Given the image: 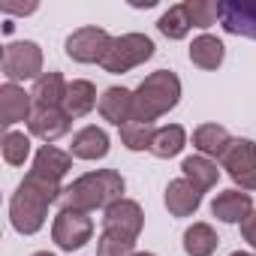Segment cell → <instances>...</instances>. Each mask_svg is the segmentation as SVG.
Instances as JSON below:
<instances>
[{"mask_svg": "<svg viewBox=\"0 0 256 256\" xmlns=\"http://www.w3.org/2000/svg\"><path fill=\"white\" fill-rule=\"evenodd\" d=\"M94 106H100L96 100V88L88 82V78H72L66 84V96H64V112L70 118H82L88 114Z\"/></svg>", "mask_w": 256, "mask_h": 256, "instance_id": "cell-19", "label": "cell"}, {"mask_svg": "<svg viewBox=\"0 0 256 256\" xmlns=\"http://www.w3.org/2000/svg\"><path fill=\"white\" fill-rule=\"evenodd\" d=\"M223 54H226L223 42H220L217 36H211V34L196 36L193 46H190V60H193L199 70H217V66L223 64Z\"/></svg>", "mask_w": 256, "mask_h": 256, "instance_id": "cell-23", "label": "cell"}, {"mask_svg": "<svg viewBox=\"0 0 256 256\" xmlns=\"http://www.w3.org/2000/svg\"><path fill=\"white\" fill-rule=\"evenodd\" d=\"M142 226H145V214H142V205L133 199H118L102 214V235L114 238V241L136 244Z\"/></svg>", "mask_w": 256, "mask_h": 256, "instance_id": "cell-5", "label": "cell"}, {"mask_svg": "<svg viewBox=\"0 0 256 256\" xmlns=\"http://www.w3.org/2000/svg\"><path fill=\"white\" fill-rule=\"evenodd\" d=\"M220 22H223L226 34L256 40V0H232V4H223Z\"/></svg>", "mask_w": 256, "mask_h": 256, "instance_id": "cell-12", "label": "cell"}, {"mask_svg": "<svg viewBox=\"0 0 256 256\" xmlns=\"http://www.w3.org/2000/svg\"><path fill=\"white\" fill-rule=\"evenodd\" d=\"M0 145H4V160L10 166H24V160L30 157V136H24V133L6 130Z\"/></svg>", "mask_w": 256, "mask_h": 256, "instance_id": "cell-28", "label": "cell"}, {"mask_svg": "<svg viewBox=\"0 0 256 256\" xmlns=\"http://www.w3.org/2000/svg\"><path fill=\"white\" fill-rule=\"evenodd\" d=\"M211 214L223 223H244L253 214V199L244 190H223L211 202Z\"/></svg>", "mask_w": 256, "mask_h": 256, "instance_id": "cell-13", "label": "cell"}, {"mask_svg": "<svg viewBox=\"0 0 256 256\" xmlns=\"http://www.w3.org/2000/svg\"><path fill=\"white\" fill-rule=\"evenodd\" d=\"M30 114H34V96L24 88L6 82L4 88H0V124L12 126V124L30 120Z\"/></svg>", "mask_w": 256, "mask_h": 256, "instance_id": "cell-11", "label": "cell"}, {"mask_svg": "<svg viewBox=\"0 0 256 256\" xmlns=\"http://www.w3.org/2000/svg\"><path fill=\"white\" fill-rule=\"evenodd\" d=\"M217 244H220V238L208 223H193L184 232V253L187 256H211L217 250Z\"/></svg>", "mask_w": 256, "mask_h": 256, "instance_id": "cell-24", "label": "cell"}, {"mask_svg": "<svg viewBox=\"0 0 256 256\" xmlns=\"http://www.w3.org/2000/svg\"><path fill=\"white\" fill-rule=\"evenodd\" d=\"M241 235H244V241L256 250V211H253V214L241 223Z\"/></svg>", "mask_w": 256, "mask_h": 256, "instance_id": "cell-29", "label": "cell"}, {"mask_svg": "<svg viewBox=\"0 0 256 256\" xmlns=\"http://www.w3.org/2000/svg\"><path fill=\"white\" fill-rule=\"evenodd\" d=\"M100 114H102V120H108L114 126H126L133 120V90L108 88L100 96Z\"/></svg>", "mask_w": 256, "mask_h": 256, "instance_id": "cell-15", "label": "cell"}, {"mask_svg": "<svg viewBox=\"0 0 256 256\" xmlns=\"http://www.w3.org/2000/svg\"><path fill=\"white\" fill-rule=\"evenodd\" d=\"M229 145H232V136H229L226 126H220V124H202V126L193 130V148L202 157H220L223 160Z\"/></svg>", "mask_w": 256, "mask_h": 256, "instance_id": "cell-16", "label": "cell"}, {"mask_svg": "<svg viewBox=\"0 0 256 256\" xmlns=\"http://www.w3.org/2000/svg\"><path fill=\"white\" fill-rule=\"evenodd\" d=\"M112 42L114 40L102 28H78L66 36L64 48H66V58H72L76 64H102Z\"/></svg>", "mask_w": 256, "mask_h": 256, "instance_id": "cell-8", "label": "cell"}, {"mask_svg": "<svg viewBox=\"0 0 256 256\" xmlns=\"http://www.w3.org/2000/svg\"><path fill=\"white\" fill-rule=\"evenodd\" d=\"M0 12H16V16H30V12H36V4H24V6H12V4H0Z\"/></svg>", "mask_w": 256, "mask_h": 256, "instance_id": "cell-30", "label": "cell"}, {"mask_svg": "<svg viewBox=\"0 0 256 256\" xmlns=\"http://www.w3.org/2000/svg\"><path fill=\"white\" fill-rule=\"evenodd\" d=\"M4 76L6 82H28V78H40L42 76V48L30 40L22 42H10L4 48Z\"/></svg>", "mask_w": 256, "mask_h": 256, "instance_id": "cell-6", "label": "cell"}, {"mask_svg": "<svg viewBox=\"0 0 256 256\" xmlns=\"http://www.w3.org/2000/svg\"><path fill=\"white\" fill-rule=\"evenodd\" d=\"M94 235V220L88 217V211H76V208H60V214L54 217L52 226V238L60 250L72 253L82 250Z\"/></svg>", "mask_w": 256, "mask_h": 256, "instance_id": "cell-7", "label": "cell"}, {"mask_svg": "<svg viewBox=\"0 0 256 256\" xmlns=\"http://www.w3.org/2000/svg\"><path fill=\"white\" fill-rule=\"evenodd\" d=\"M133 256H154V253H133Z\"/></svg>", "mask_w": 256, "mask_h": 256, "instance_id": "cell-32", "label": "cell"}, {"mask_svg": "<svg viewBox=\"0 0 256 256\" xmlns=\"http://www.w3.org/2000/svg\"><path fill=\"white\" fill-rule=\"evenodd\" d=\"M66 84H70V82H64V76H60L58 70L42 72V76L34 82V90H30L34 106H64Z\"/></svg>", "mask_w": 256, "mask_h": 256, "instance_id": "cell-20", "label": "cell"}, {"mask_svg": "<svg viewBox=\"0 0 256 256\" xmlns=\"http://www.w3.org/2000/svg\"><path fill=\"white\" fill-rule=\"evenodd\" d=\"M70 154L76 160H102L108 154V136L102 126H84L72 136V148Z\"/></svg>", "mask_w": 256, "mask_h": 256, "instance_id": "cell-17", "label": "cell"}, {"mask_svg": "<svg viewBox=\"0 0 256 256\" xmlns=\"http://www.w3.org/2000/svg\"><path fill=\"white\" fill-rule=\"evenodd\" d=\"M60 199H64V208H76V211L108 208L118 199H124V178L114 169H96V172H88V175L76 178L64 190Z\"/></svg>", "mask_w": 256, "mask_h": 256, "instance_id": "cell-2", "label": "cell"}, {"mask_svg": "<svg viewBox=\"0 0 256 256\" xmlns=\"http://www.w3.org/2000/svg\"><path fill=\"white\" fill-rule=\"evenodd\" d=\"M34 256H54V253H34Z\"/></svg>", "mask_w": 256, "mask_h": 256, "instance_id": "cell-33", "label": "cell"}, {"mask_svg": "<svg viewBox=\"0 0 256 256\" xmlns=\"http://www.w3.org/2000/svg\"><path fill=\"white\" fill-rule=\"evenodd\" d=\"M154 58V42L151 36L145 34H124V36H114L108 54L102 58V70L112 72V76H120V72H130L136 66H142L145 60Z\"/></svg>", "mask_w": 256, "mask_h": 256, "instance_id": "cell-4", "label": "cell"}, {"mask_svg": "<svg viewBox=\"0 0 256 256\" xmlns=\"http://www.w3.org/2000/svg\"><path fill=\"white\" fill-rule=\"evenodd\" d=\"M154 133H157V130H154V124L130 120L126 126H120V142H124V148H130V151H148Z\"/></svg>", "mask_w": 256, "mask_h": 256, "instance_id": "cell-27", "label": "cell"}, {"mask_svg": "<svg viewBox=\"0 0 256 256\" xmlns=\"http://www.w3.org/2000/svg\"><path fill=\"white\" fill-rule=\"evenodd\" d=\"M70 169H72V154H66L54 145H42L34 157V172H40L52 181H64Z\"/></svg>", "mask_w": 256, "mask_h": 256, "instance_id": "cell-18", "label": "cell"}, {"mask_svg": "<svg viewBox=\"0 0 256 256\" xmlns=\"http://www.w3.org/2000/svg\"><path fill=\"white\" fill-rule=\"evenodd\" d=\"M184 12L190 18L193 28H211L217 24V18L223 16V4H214V0H187L184 4Z\"/></svg>", "mask_w": 256, "mask_h": 256, "instance_id": "cell-25", "label": "cell"}, {"mask_svg": "<svg viewBox=\"0 0 256 256\" xmlns=\"http://www.w3.org/2000/svg\"><path fill=\"white\" fill-rule=\"evenodd\" d=\"M229 256H256V253H241V250H238V253H229Z\"/></svg>", "mask_w": 256, "mask_h": 256, "instance_id": "cell-31", "label": "cell"}, {"mask_svg": "<svg viewBox=\"0 0 256 256\" xmlns=\"http://www.w3.org/2000/svg\"><path fill=\"white\" fill-rule=\"evenodd\" d=\"M157 28H160V34L169 36V40H184L193 24H190V18H187V12H184V4H178V6H169V10L160 16Z\"/></svg>", "mask_w": 256, "mask_h": 256, "instance_id": "cell-26", "label": "cell"}, {"mask_svg": "<svg viewBox=\"0 0 256 256\" xmlns=\"http://www.w3.org/2000/svg\"><path fill=\"white\" fill-rule=\"evenodd\" d=\"M181 172H184V178L199 190V193H208L211 187H217V181H220V169H217V163H211L208 157H187L184 163H181Z\"/></svg>", "mask_w": 256, "mask_h": 256, "instance_id": "cell-21", "label": "cell"}, {"mask_svg": "<svg viewBox=\"0 0 256 256\" xmlns=\"http://www.w3.org/2000/svg\"><path fill=\"white\" fill-rule=\"evenodd\" d=\"M163 202H166V208H169L172 217H190V214L199 211V205H202V193H199L187 178H175V181L166 184V196H163Z\"/></svg>", "mask_w": 256, "mask_h": 256, "instance_id": "cell-14", "label": "cell"}, {"mask_svg": "<svg viewBox=\"0 0 256 256\" xmlns=\"http://www.w3.org/2000/svg\"><path fill=\"white\" fill-rule=\"evenodd\" d=\"M28 126H30V133L36 139H42L46 145H52V142H58L60 136L70 133L72 118L64 112V106H34V114H30Z\"/></svg>", "mask_w": 256, "mask_h": 256, "instance_id": "cell-10", "label": "cell"}, {"mask_svg": "<svg viewBox=\"0 0 256 256\" xmlns=\"http://www.w3.org/2000/svg\"><path fill=\"white\" fill-rule=\"evenodd\" d=\"M220 163H223L226 175L244 193L256 190V142H250V139H232V145H229V151L223 154Z\"/></svg>", "mask_w": 256, "mask_h": 256, "instance_id": "cell-9", "label": "cell"}, {"mask_svg": "<svg viewBox=\"0 0 256 256\" xmlns=\"http://www.w3.org/2000/svg\"><path fill=\"white\" fill-rule=\"evenodd\" d=\"M184 145H187V133H184V126H178V124H169V126H160V130L154 133V139H151V154L154 157H160V160H169V157H175V154H181L184 151Z\"/></svg>", "mask_w": 256, "mask_h": 256, "instance_id": "cell-22", "label": "cell"}, {"mask_svg": "<svg viewBox=\"0 0 256 256\" xmlns=\"http://www.w3.org/2000/svg\"><path fill=\"white\" fill-rule=\"evenodd\" d=\"M178 100H181V78L172 70H157L133 90V120L154 124L157 118L172 112Z\"/></svg>", "mask_w": 256, "mask_h": 256, "instance_id": "cell-3", "label": "cell"}, {"mask_svg": "<svg viewBox=\"0 0 256 256\" xmlns=\"http://www.w3.org/2000/svg\"><path fill=\"white\" fill-rule=\"evenodd\" d=\"M64 196L60 181H52L40 172H28L24 181L18 184V190L10 199V220L12 229L22 235H34L42 229L46 217H48V205H54Z\"/></svg>", "mask_w": 256, "mask_h": 256, "instance_id": "cell-1", "label": "cell"}]
</instances>
